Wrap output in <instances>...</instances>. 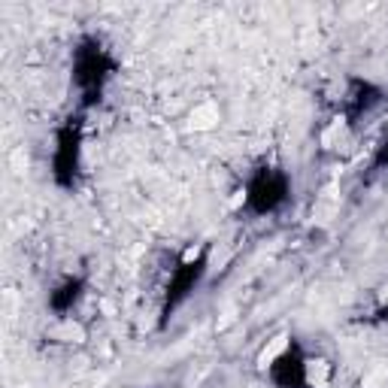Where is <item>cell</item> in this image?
Returning <instances> with one entry per match:
<instances>
[{
    "instance_id": "cell-1",
    "label": "cell",
    "mask_w": 388,
    "mask_h": 388,
    "mask_svg": "<svg viewBox=\"0 0 388 388\" xmlns=\"http://www.w3.org/2000/svg\"><path fill=\"white\" fill-rule=\"evenodd\" d=\"M216 122H218L216 103H201V107H194V112H192V128L194 131H209V128H216Z\"/></svg>"
},
{
    "instance_id": "cell-2",
    "label": "cell",
    "mask_w": 388,
    "mask_h": 388,
    "mask_svg": "<svg viewBox=\"0 0 388 388\" xmlns=\"http://www.w3.org/2000/svg\"><path fill=\"white\" fill-rule=\"evenodd\" d=\"M285 349H288V337H285V334L273 337V340L264 346V352H261V355H258V364H261V367H270V364L276 361V358H279Z\"/></svg>"
},
{
    "instance_id": "cell-3",
    "label": "cell",
    "mask_w": 388,
    "mask_h": 388,
    "mask_svg": "<svg viewBox=\"0 0 388 388\" xmlns=\"http://www.w3.org/2000/svg\"><path fill=\"white\" fill-rule=\"evenodd\" d=\"M307 379L315 388H324V385H328V379H331L328 364H324V361H313V364H309V370H307Z\"/></svg>"
}]
</instances>
